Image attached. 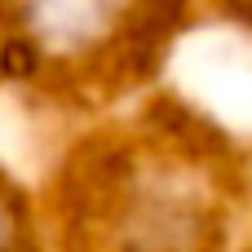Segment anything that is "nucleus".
Segmentation results:
<instances>
[{
	"instance_id": "nucleus-1",
	"label": "nucleus",
	"mask_w": 252,
	"mask_h": 252,
	"mask_svg": "<svg viewBox=\"0 0 252 252\" xmlns=\"http://www.w3.org/2000/svg\"><path fill=\"white\" fill-rule=\"evenodd\" d=\"M80 137L40 199L49 252H230L248 173L204 106L146 102Z\"/></svg>"
},
{
	"instance_id": "nucleus-2",
	"label": "nucleus",
	"mask_w": 252,
	"mask_h": 252,
	"mask_svg": "<svg viewBox=\"0 0 252 252\" xmlns=\"http://www.w3.org/2000/svg\"><path fill=\"white\" fill-rule=\"evenodd\" d=\"M186 18L190 0H0V80L120 111L159 80Z\"/></svg>"
},
{
	"instance_id": "nucleus-3",
	"label": "nucleus",
	"mask_w": 252,
	"mask_h": 252,
	"mask_svg": "<svg viewBox=\"0 0 252 252\" xmlns=\"http://www.w3.org/2000/svg\"><path fill=\"white\" fill-rule=\"evenodd\" d=\"M0 252H49L40 195H31L0 164Z\"/></svg>"
},
{
	"instance_id": "nucleus-4",
	"label": "nucleus",
	"mask_w": 252,
	"mask_h": 252,
	"mask_svg": "<svg viewBox=\"0 0 252 252\" xmlns=\"http://www.w3.org/2000/svg\"><path fill=\"white\" fill-rule=\"evenodd\" d=\"M239 9H248V13H252V0H239Z\"/></svg>"
}]
</instances>
